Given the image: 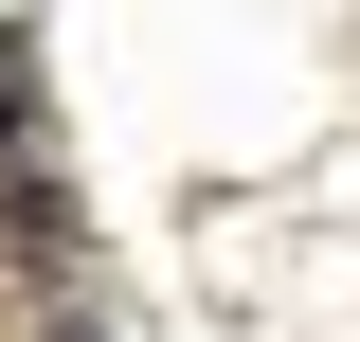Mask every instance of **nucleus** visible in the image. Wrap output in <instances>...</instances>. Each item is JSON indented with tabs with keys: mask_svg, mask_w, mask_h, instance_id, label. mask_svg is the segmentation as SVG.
<instances>
[{
	"mask_svg": "<svg viewBox=\"0 0 360 342\" xmlns=\"http://www.w3.org/2000/svg\"><path fill=\"white\" fill-rule=\"evenodd\" d=\"M0 198H18V234L37 253H72L90 216H72V144H54V90H37V54L0 37Z\"/></svg>",
	"mask_w": 360,
	"mask_h": 342,
	"instance_id": "nucleus-1",
	"label": "nucleus"
}]
</instances>
